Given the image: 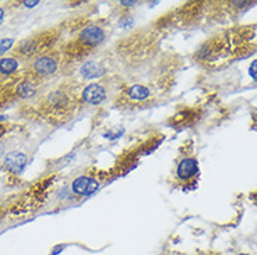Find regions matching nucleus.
Wrapping results in <instances>:
<instances>
[{"mask_svg":"<svg viewBox=\"0 0 257 255\" xmlns=\"http://www.w3.org/2000/svg\"><path fill=\"white\" fill-rule=\"evenodd\" d=\"M14 53L21 56V58H31L34 55H37L38 51H37V44H35L34 37L21 41L19 45H17V48L14 49Z\"/></svg>","mask_w":257,"mask_h":255,"instance_id":"11","label":"nucleus"},{"mask_svg":"<svg viewBox=\"0 0 257 255\" xmlns=\"http://www.w3.org/2000/svg\"><path fill=\"white\" fill-rule=\"evenodd\" d=\"M105 38H106V34L103 31V28H101L99 26L85 27L78 35V41L90 49L102 44Z\"/></svg>","mask_w":257,"mask_h":255,"instance_id":"2","label":"nucleus"},{"mask_svg":"<svg viewBox=\"0 0 257 255\" xmlns=\"http://www.w3.org/2000/svg\"><path fill=\"white\" fill-rule=\"evenodd\" d=\"M239 255H249V254H239Z\"/></svg>","mask_w":257,"mask_h":255,"instance_id":"21","label":"nucleus"},{"mask_svg":"<svg viewBox=\"0 0 257 255\" xmlns=\"http://www.w3.org/2000/svg\"><path fill=\"white\" fill-rule=\"evenodd\" d=\"M106 73V67L99 62L95 60H88L81 66L80 69V74L85 78V80H95L102 77Z\"/></svg>","mask_w":257,"mask_h":255,"instance_id":"9","label":"nucleus"},{"mask_svg":"<svg viewBox=\"0 0 257 255\" xmlns=\"http://www.w3.org/2000/svg\"><path fill=\"white\" fill-rule=\"evenodd\" d=\"M91 52L90 48H87L83 45L80 41H73L69 45L66 46V55L70 56L71 59H83L84 56H87Z\"/></svg>","mask_w":257,"mask_h":255,"instance_id":"12","label":"nucleus"},{"mask_svg":"<svg viewBox=\"0 0 257 255\" xmlns=\"http://www.w3.org/2000/svg\"><path fill=\"white\" fill-rule=\"evenodd\" d=\"M2 148H3V145H2V144H0V151H2Z\"/></svg>","mask_w":257,"mask_h":255,"instance_id":"20","label":"nucleus"},{"mask_svg":"<svg viewBox=\"0 0 257 255\" xmlns=\"http://www.w3.org/2000/svg\"><path fill=\"white\" fill-rule=\"evenodd\" d=\"M27 163H28L27 155L20 152V151H13V152L7 153L5 162H3L7 172H10L12 174H20V173L24 172Z\"/></svg>","mask_w":257,"mask_h":255,"instance_id":"4","label":"nucleus"},{"mask_svg":"<svg viewBox=\"0 0 257 255\" xmlns=\"http://www.w3.org/2000/svg\"><path fill=\"white\" fill-rule=\"evenodd\" d=\"M14 45V39L13 38H3L0 39V56L3 55V53H6L9 52Z\"/></svg>","mask_w":257,"mask_h":255,"instance_id":"15","label":"nucleus"},{"mask_svg":"<svg viewBox=\"0 0 257 255\" xmlns=\"http://www.w3.org/2000/svg\"><path fill=\"white\" fill-rule=\"evenodd\" d=\"M39 77L35 74H30L27 78H19L16 84V95L23 99H28L37 94V80Z\"/></svg>","mask_w":257,"mask_h":255,"instance_id":"6","label":"nucleus"},{"mask_svg":"<svg viewBox=\"0 0 257 255\" xmlns=\"http://www.w3.org/2000/svg\"><path fill=\"white\" fill-rule=\"evenodd\" d=\"M81 98L84 102L88 105H101L106 98V90L101 84L92 83L84 88L81 92Z\"/></svg>","mask_w":257,"mask_h":255,"instance_id":"5","label":"nucleus"},{"mask_svg":"<svg viewBox=\"0 0 257 255\" xmlns=\"http://www.w3.org/2000/svg\"><path fill=\"white\" fill-rule=\"evenodd\" d=\"M46 108L53 115H64L71 106V98L63 90H56L46 98Z\"/></svg>","mask_w":257,"mask_h":255,"instance_id":"1","label":"nucleus"},{"mask_svg":"<svg viewBox=\"0 0 257 255\" xmlns=\"http://www.w3.org/2000/svg\"><path fill=\"white\" fill-rule=\"evenodd\" d=\"M136 2H120V5H123V6H133Z\"/></svg>","mask_w":257,"mask_h":255,"instance_id":"18","label":"nucleus"},{"mask_svg":"<svg viewBox=\"0 0 257 255\" xmlns=\"http://www.w3.org/2000/svg\"><path fill=\"white\" fill-rule=\"evenodd\" d=\"M249 74H250L251 78L257 83V59L250 64V67H249Z\"/></svg>","mask_w":257,"mask_h":255,"instance_id":"16","label":"nucleus"},{"mask_svg":"<svg viewBox=\"0 0 257 255\" xmlns=\"http://www.w3.org/2000/svg\"><path fill=\"white\" fill-rule=\"evenodd\" d=\"M17 70H19V62L16 59H0V74H3V76H12Z\"/></svg>","mask_w":257,"mask_h":255,"instance_id":"14","label":"nucleus"},{"mask_svg":"<svg viewBox=\"0 0 257 255\" xmlns=\"http://www.w3.org/2000/svg\"><path fill=\"white\" fill-rule=\"evenodd\" d=\"M127 96L133 101H146L147 98L151 96V91L150 88H147L146 85H142V84H135L132 85L127 90Z\"/></svg>","mask_w":257,"mask_h":255,"instance_id":"13","label":"nucleus"},{"mask_svg":"<svg viewBox=\"0 0 257 255\" xmlns=\"http://www.w3.org/2000/svg\"><path fill=\"white\" fill-rule=\"evenodd\" d=\"M3 20H5V10H3V9H0V24L3 23Z\"/></svg>","mask_w":257,"mask_h":255,"instance_id":"19","label":"nucleus"},{"mask_svg":"<svg viewBox=\"0 0 257 255\" xmlns=\"http://www.w3.org/2000/svg\"><path fill=\"white\" fill-rule=\"evenodd\" d=\"M34 39H35V44H37L38 53H44V52L49 51L52 46L55 45V42L58 39V34L53 30L52 31H44L37 37H34Z\"/></svg>","mask_w":257,"mask_h":255,"instance_id":"10","label":"nucleus"},{"mask_svg":"<svg viewBox=\"0 0 257 255\" xmlns=\"http://www.w3.org/2000/svg\"><path fill=\"white\" fill-rule=\"evenodd\" d=\"M32 69H34V74L38 77H45L51 76L55 71L58 70V60L52 56H41L38 58L34 64H32Z\"/></svg>","mask_w":257,"mask_h":255,"instance_id":"7","label":"nucleus"},{"mask_svg":"<svg viewBox=\"0 0 257 255\" xmlns=\"http://www.w3.org/2000/svg\"><path fill=\"white\" fill-rule=\"evenodd\" d=\"M71 190L77 195L87 197V195L95 194L99 190V183H98V180L92 179L90 176H80L77 179L73 180Z\"/></svg>","mask_w":257,"mask_h":255,"instance_id":"3","label":"nucleus"},{"mask_svg":"<svg viewBox=\"0 0 257 255\" xmlns=\"http://www.w3.org/2000/svg\"><path fill=\"white\" fill-rule=\"evenodd\" d=\"M23 3H24L27 7H34V6H37V5H39L38 0H32V2H23Z\"/></svg>","mask_w":257,"mask_h":255,"instance_id":"17","label":"nucleus"},{"mask_svg":"<svg viewBox=\"0 0 257 255\" xmlns=\"http://www.w3.org/2000/svg\"><path fill=\"white\" fill-rule=\"evenodd\" d=\"M199 173V162L194 158H185L179 162L178 169H176V174L180 180L187 181V180L193 179L194 176H197Z\"/></svg>","mask_w":257,"mask_h":255,"instance_id":"8","label":"nucleus"}]
</instances>
